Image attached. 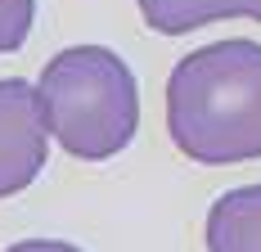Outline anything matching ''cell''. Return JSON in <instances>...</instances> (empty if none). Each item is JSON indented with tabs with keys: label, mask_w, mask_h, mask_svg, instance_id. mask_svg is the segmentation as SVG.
<instances>
[{
	"label": "cell",
	"mask_w": 261,
	"mask_h": 252,
	"mask_svg": "<svg viewBox=\"0 0 261 252\" xmlns=\"http://www.w3.org/2000/svg\"><path fill=\"white\" fill-rule=\"evenodd\" d=\"M171 144L203 167L261 158V45L212 41L185 54L167 77Z\"/></svg>",
	"instance_id": "obj_1"
},
{
	"label": "cell",
	"mask_w": 261,
	"mask_h": 252,
	"mask_svg": "<svg viewBox=\"0 0 261 252\" xmlns=\"http://www.w3.org/2000/svg\"><path fill=\"white\" fill-rule=\"evenodd\" d=\"M45 126L81 162L122 153L140 126V86L122 54L104 45H68L36 81Z\"/></svg>",
	"instance_id": "obj_2"
},
{
	"label": "cell",
	"mask_w": 261,
	"mask_h": 252,
	"mask_svg": "<svg viewBox=\"0 0 261 252\" xmlns=\"http://www.w3.org/2000/svg\"><path fill=\"white\" fill-rule=\"evenodd\" d=\"M140 14L162 36H185L194 27L221 23V18L261 23V0H140Z\"/></svg>",
	"instance_id": "obj_5"
},
{
	"label": "cell",
	"mask_w": 261,
	"mask_h": 252,
	"mask_svg": "<svg viewBox=\"0 0 261 252\" xmlns=\"http://www.w3.org/2000/svg\"><path fill=\"white\" fill-rule=\"evenodd\" d=\"M36 18V0H0V54H14L27 41Z\"/></svg>",
	"instance_id": "obj_6"
},
{
	"label": "cell",
	"mask_w": 261,
	"mask_h": 252,
	"mask_svg": "<svg viewBox=\"0 0 261 252\" xmlns=\"http://www.w3.org/2000/svg\"><path fill=\"white\" fill-rule=\"evenodd\" d=\"M45 149H50V126L41 90L23 77L0 81V198L23 194L41 176Z\"/></svg>",
	"instance_id": "obj_3"
},
{
	"label": "cell",
	"mask_w": 261,
	"mask_h": 252,
	"mask_svg": "<svg viewBox=\"0 0 261 252\" xmlns=\"http://www.w3.org/2000/svg\"><path fill=\"white\" fill-rule=\"evenodd\" d=\"M207 252H261V185L230 189L212 203Z\"/></svg>",
	"instance_id": "obj_4"
},
{
	"label": "cell",
	"mask_w": 261,
	"mask_h": 252,
	"mask_svg": "<svg viewBox=\"0 0 261 252\" xmlns=\"http://www.w3.org/2000/svg\"><path fill=\"white\" fill-rule=\"evenodd\" d=\"M5 252H81V248L77 243H63V239H23V243H14Z\"/></svg>",
	"instance_id": "obj_7"
}]
</instances>
